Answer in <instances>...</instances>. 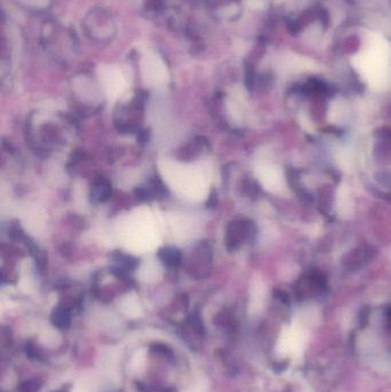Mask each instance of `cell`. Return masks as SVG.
<instances>
[{
  "label": "cell",
  "instance_id": "obj_1",
  "mask_svg": "<svg viewBox=\"0 0 391 392\" xmlns=\"http://www.w3.org/2000/svg\"><path fill=\"white\" fill-rule=\"evenodd\" d=\"M305 345V332L300 326H294L283 330L279 341V351L281 355L298 356Z\"/></svg>",
  "mask_w": 391,
  "mask_h": 392
},
{
  "label": "cell",
  "instance_id": "obj_2",
  "mask_svg": "<svg viewBox=\"0 0 391 392\" xmlns=\"http://www.w3.org/2000/svg\"><path fill=\"white\" fill-rule=\"evenodd\" d=\"M161 258H162V260L166 264L174 266V265H177L179 263L180 256L177 250H174V249H164V250L161 252Z\"/></svg>",
  "mask_w": 391,
  "mask_h": 392
},
{
  "label": "cell",
  "instance_id": "obj_3",
  "mask_svg": "<svg viewBox=\"0 0 391 392\" xmlns=\"http://www.w3.org/2000/svg\"><path fill=\"white\" fill-rule=\"evenodd\" d=\"M107 195H108V190H107L106 186H103L102 184L101 185H98L95 186V191H94V197H97L99 201H102L103 198L107 197Z\"/></svg>",
  "mask_w": 391,
  "mask_h": 392
}]
</instances>
